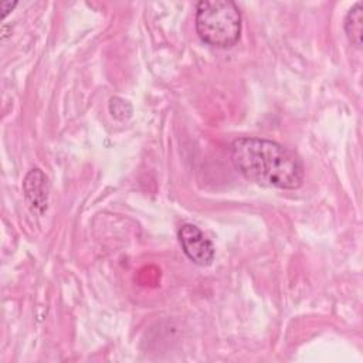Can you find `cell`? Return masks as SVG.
<instances>
[{"instance_id":"cell-1","label":"cell","mask_w":363,"mask_h":363,"mask_svg":"<svg viewBox=\"0 0 363 363\" xmlns=\"http://www.w3.org/2000/svg\"><path fill=\"white\" fill-rule=\"evenodd\" d=\"M234 167L264 187L294 190L303 183V163L291 149L261 138H238L231 145Z\"/></svg>"},{"instance_id":"cell-2","label":"cell","mask_w":363,"mask_h":363,"mask_svg":"<svg viewBox=\"0 0 363 363\" xmlns=\"http://www.w3.org/2000/svg\"><path fill=\"white\" fill-rule=\"evenodd\" d=\"M196 31L199 37L214 47L230 48L241 34V11L234 1H199L196 6Z\"/></svg>"},{"instance_id":"cell-3","label":"cell","mask_w":363,"mask_h":363,"mask_svg":"<svg viewBox=\"0 0 363 363\" xmlns=\"http://www.w3.org/2000/svg\"><path fill=\"white\" fill-rule=\"evenodd\" d=\"M179 240L183 252L190 261L207 267L214 259V245L194 224H183L179 230Z\"/></svg>"},{"instance_id":"cell-4","label":"cell","mask_w":363,"mask_h":363,"mask_svg":"<svg viewBox=\"0 0 363 363\" xmlns=\"http://www.w3.org/2000/svg\"><path fill=\"white\" fill-rule=\"evenodd\" d=\"M23 191L31 211L43 216L48 206V182L41 169L28 170L23 180Z\"/></svg>"},{"instance_id":"cell-5","label":"cell","mask_w":363,"mask_h":363,"mask_svg":"<svg viewBox=\"0 0 363 363\" xmlns=\"http://www.w3.org/2000/svg\"><path fill=\"white\" fill-rule=\"evenodd\" d=\"M362 21H363V10H362V3L357 1L353 7L349 9L343 28L346 33L347 40L357 48H362Z\"/></svg>"},{"instance_id":"cell-6","label":"cell","mask_w":363,"mask_h":363,"mask_svg":"<svg viewBox=\"0 0 363 363\" xmlns=\"http://www.w3.org/2000/svg\"><path fill=\"white\" fill-rule=\"evenodd\" d=\"M109 111H111L112 116H115L118 119H126L132 113V106L128 101H123L122 98L115 96L109 102Z\"/></svg>"},{"instance_id":"cell-7","label":"cell","mask_w":363,"mask_h":363,"mask_svg":"<svg viewBox=\"0 0 363 363\" xmlns=\"http://www.w3.org/2000/svg\"><path fill=\"white\" fill-rule=\"evenodd\" d=\"M16 1H1V4H0V7H1V11H3V18L16 7Z\"/></svg>"}]
</instances>
